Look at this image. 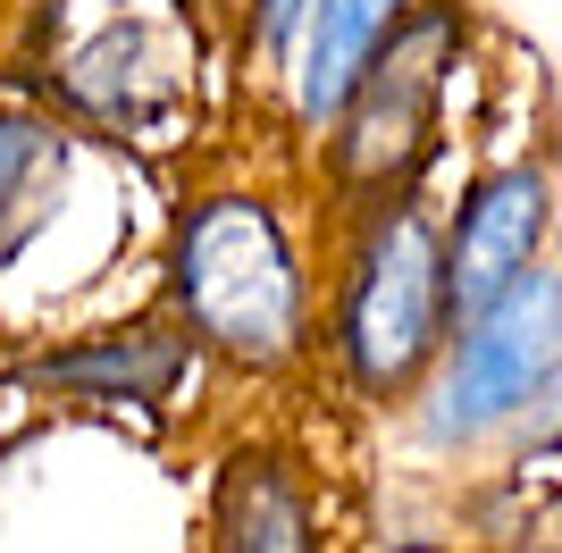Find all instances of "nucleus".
<instances>
[{
  "label": "nucleus",
  "mask_w": 562,
  "mask_h": 553,
  "mask_svg": "<svg viewBox=\"0 0 562 553\" xmlns=\"http://www.w3.org/2000/svg\"><path fill=\"white\" fill-rule=\"evenodd\" d=\"M211 553H319L311 504H303V486H294V470H285L278 453H235L227 461Z\"/></svg>",
  "instance_id": "obj_8"
},
{
  "label": "nucleus",
  "mask_w": 562,
  "mask_h": 553,
  "mask_svg": "<svg viewBox=\"0 0 562 553\" xmlns=\"http://www.w3.org/2000/svg\"><path fill=\"white\" fill-rule=\"evenodd\" d=\"M193 345L177 319H135V327H110V336H85V345H59L43 361H25L34 386H59V394H93V403H135V411H160L168 394L186 386Z\"/></svg>",
  "instance_id": "obj_6"
},
{
  "label": "nucleus",
  "mask_w": 562,
  "mask_h": 553,
  "mask_svg": "<svg viewBox=\"0 0 562 553\" xmlns=\"http://www.w3.org/2000/svg\"><path fill=\"white\" fill-rule=\"evenodd\" d=\"M513 553H546V545H513Z\"/></svg>",
  "instance_id": "obj_11"
},
{
  "label": "nucleus",
  "mask_w": 562,
  "mask_h": 553,
  "mask_svg": "<svg viewBox=\"0 0 562 553\" xmlns=\"http://www.w3.org/2000/svg\"><path fill=\"white\" fill-rule=\"evenodd\" d=\"M546 235H554V168L546 160H513L479 177L446 227V319L462 327L487 302H504L546 260Z\"/></svg>",
  "instance_id": "obj_5"
},
{
  "label": "nucleus",
  "mask_w": 562,
  "mask_h": 553,
  "mask_svg": "<svg viewBox=\"0 0 562 553\" xmlns=\"http://www.w3.org/2000/svg\"><path fill=\"white\" fill-rule=\"evenodd\" d=\"M311 0H252V25H244V59L252 68H269V59H285L294 50V34H303Z\"/></svg>",
  "instance_id": "obj_10"
},
{
  "label": "nucleus",
  "mask_w": 562,
  "mask_h": 553,
  "mask_svg": "<svg viewBox=\"0 0 562 553\" xmlns=\"http://www.w3.org/2000/svg\"><path fill=\"white\" fill-rule=\"evenodd\" d=\"M168 294H177L186 345L235 369H278L303 345V269H294L278 210L252 193H211L177 218Z\"/></svg>",
  "instance_id": "obj_1"
},
{
  "label": "nucleus",
  "mask_w": 562,
  "mask_h": 553,
  "mask_svg": "<svg viewBox=\"0 0 562 553\" xmlns=\"http://www.w3.org/2000/svg\"><path fill=\"white\" fill-rule=\"evenodd\" d=\"M68 184V135L34 110H0V260H18L50 227Z\"/></svg>",
  "instance_id": "obj_9"
},
{
  "label": "nucleus",
  "mask_w": 562,
  "mask_h": 553,
  "mask_svg": "<svg viewBox=\"0 0 562 553\" xmlns=\"http://www.w3.org/2000/svg\"><path fill=\"white\" fill-rule=\"evenodd\" d=\"M453 319H446V227L412 193H386L345 260V302H336V352L345 377L370 403H395L437 369Z\"/></svg>",
  "instance_id": "obj_2"
},
{
  "label": "nucleus",
  "mask_w": 562,
  "mask_h": 553,
  "mask_svg": "<svg viewBox=\"0 0 562 553\" xmlns=\"http://www.w3.org/2000/svg\"><path fill=\"white\" fill-rule=\"evenodd\" d=\"M554 361H562V285L554 269H529L504 302L462 319L420 377V437L428 444H479L513 419L554 403Z\"/></svg>",
  "instance_id": "obj_3"
},
{
  "label": "nucleus",
  "mask_w": 562,
  "mask_h": 553,
  "mask_svg": "<svg viewBox=\"0 0 562 553\" xmlns=\"http://www.w3.org/2000/svg\"><path fill=\"white\" fill-rule=\"evenodd\" d=\"M453 43H462V0H412L403 9V25L378 43V59L361 68V84L336 110V177L345 184L386 193L395 177H412L428 160Z\"/></svg>",
  "instance_id": "obj_4"
},
{
  "label": "nucleus",
  "mask_w": 562,
  "mask_h": 553,
  "mask_svg": "<svg viewBox=\"0 0 562 553\" xmlns=\"http://www.w3.org/2000/svg\"><path fill=\"white\" fill-rule=\"evenodd\" d=\"M412 0H311V59H303V84H294V117L311 135L336 126L345 92L361 84V68L378 59V43L403 25Z\"/></svg>",
  "instance_id": "obj_7"
}]
</instances>
